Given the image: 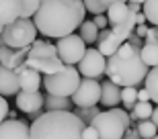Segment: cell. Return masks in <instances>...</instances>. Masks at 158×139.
Segmentation results:
<instances>
[{
	"instance_id": "cell-21",
	"label": "cell",
	"mask_w": 158,
	"mask_h": 139,
	"mask_svg": "<svg viewBox=\"0 0 158 139\" xmlns=\"http://www.w3.org/2000/svg\"><path fill=\"white\" fill-rule=\"evenodd\" d=\"M99 33H101V29L97 27L94 21H84V23L80 25V37L86 41V45L97 43V41H99Z\"/></svg>"
},
{
	"instance_id": "cell-5",
	"label": "cell",
	"mask_w": 158,
	"mask_h": 139,
	"mask_svg": "<svg viewBox=\"0 0 158 139\" xmlns=\"http://www.w3.org/2000/svg\"><path fill=\"white\" fill-rule=\"evenodd\" d=\"M129 123H131V119L127 113L123 109L113 106L105 113H99L90 125L97 127L101 139H123L129 129Z\"/></svg>"
},
{
	"instance_id": "cell-29",
	"label": "cell",
	"mask_w": 158,
	"mask_h": 139,
	"mask_svg": "<svg viewBox=\"0 0 158 139\" xmlns=\"http://www.w3.org/2000/svg\"><path fill=\"white\" fill-rule=\"evenodd\" d=\"M21 4H23V17L31 18V17H35V12L39 10L41 0H21Z\"/></svg>"
},
{
	"instance_id": "cell-28",
	"label": "cell",
	"mask_w": 158,
	"mask_h": 139,
	"mask_svg": "<svg viewBox=\"0 0 158 139\" xmlns=\"http://www.w3.org/2000/svg\"><path fill=\"white\" fill-rule=\"evenodd\" d=\"M134 113L138 119H150L154 113V106H152V100L150 102H142V100H138V104L134 106Z\"/></svg>"
},
{
	"instance_id": "cell-1",
	"label": "cell",
	"mask_w": 158,
	"mask_h": 139,
	"mask_svg": "<svg viewBox=\"0 0 158 139\" xmlns=\"http://www.w3.org/2000/svg\"><path fill=\"white\" fill-rule=\"evenodd\" d=\"M84 0H41L33 21L41 35L62 39L80 29L84 23Z\"/></svg>"
},
{
	"instance_id": "cell-18",
	"label": "cell",
	"mask_w": 158,
	"mask_h": 139,
	"mask_svg": "<svg viewBox=\"0 0 158 139\" xmlns=\"http://www.w3.org/2000/svg\"><path fill=\"white\" fill-rule=\"evenodd\" d=\"M121 90H123V86L115 84L113 80L103 82V94H101V104H103V106H109V109L117 106V104L121 102Z\"/></svg>"
},
{
	"instance_id": "cell-4",
	"label": "cell",
	"mask_w": 158,
	"mask_h": 139,
	"mask_svg": "<svg viewBox=\"0 0 158 139\" xmlns=\"http://www.w3.org/2000/svg\"><path fill=\"white\" fill-rule=\"evenodd\" d=\"M25 64L29 68H35L41 74H56L64 68V59L60 58L58 53V45H52L49 41H39L35 39V43L31 45L29 55H27V62Z\"/></svg>"
},
{
	"instance_id": "cell-26",
	"label": "cell",
	"mask_w": 158,
	"mask_h": 139,
	"mask_svg": "<svg viewBox=\"0 0 158 139\" xmlns=\"http://www.w3.org/2000/svg\"><path fill=\"white\" fill-rule=\"evenodd\" d=\"M142 10L148 17V23H152L158 27V0H146L142 4Z\"/></svg>"
},
{
	"instance_id": "cell-13",
	"label": "cell",
	"mask_w": 158,
	"mask_h": 139,
	"mask_svg": "<svg viewBox=\"0 0 158 139\" xmlns=\"http://www.w3.org/2000/svg\"><path fill=\"white\" fill-rule=\"evenodd\" d=\"M0 139H31V127L21 119H6L0 123Z\"/></svg>"
},
{
	"instance_id": "cell-40",
	"label": "cell",
	"mask_w": 158,
	"mask_h": 139,
	"mask_svg": "<svg viewBox=\"0 0 158 139\" xmlns=\"http://www.w3.org/2000/svg\"><path fill=\"white\" fill-rule=\"evenodd\" d=\"M117 2H129V0H103V4H105L107 8H109L111 4H117Z\"/></svg>"
},
{
	"instance_id": "cell-23",
	"label": "cell",
	"mask_w": 158,
	"mask_h": 139,
	"mask_svg": "<svg viewBox=\"0 0 158 139\" xmlns=\"http://www.w3.org/2000/svg\"><path fill=\"white\" fill-rule=\"evenodd\" d=\"M144 84H146V88L150 90V94H152V102L158 104V66L150 68V72H148Z\"/></svg>"
},
{
	"instance_id": "cell-12",
	"label": "cell",
	"mask_w": 158,
	"mask_h": 139,
	"mask_svg": "<svg viewBox=\"0 0 158 139\" xmlns=\"http://www.w3.org/2000/svg\"><path fill=\"white\" fill-rule=\"evenodd\" d=\"M43 106H45V98H43V94H41L39 90H35V92L21 90V92L17 94V109L27 113V115H31L33 119L41 117L39 110L43 109Z\"/></svg>"
},
{
	"instance_id": "cell-9",
	"label": "cell",
	"mask_w": 158,
	"mask_h": 139,
	"mask_svg": "<svg viewBox=\"0 0 158 139\" xmlns=\"http://www.w3.org/2000/svg\"><path fill=\"white\" fill-rule=\"evenodd\" d=\"M56 45H58V53L60 58L64 59V64H70V66L78 64L86 53V41L82 39L80 35H74V33L62 37Z\"/></svg>"
},
{
	"instance_id": "cell-3",
	"label": "cell",
	"mask_w": 158,
	"mask_h": 139,
	"mask_svg": "<svg viewBox=\"0 0 158 139\" xmlns=\"http://www.w3.org/2000/svg\"><path fill=\"white\" fill-rule=\"evenodd\" d=\"M86 123L72 110H47L31 125V139H84Z\"/></svg>"
},
{
	"instance_id": "cell-41",
	"label": "cell",
	"mask_w": 158,
	"mask_h": 139,
	"mask_svg": "<svg viewBox=\"0 0 158 139\" xmlns=\"http://www.w3.org/2000/svg\"><path fill=\"white\" fill-rule=\"evenodd\" d=\"M129 8L134 12H142V4H138V2H129Z\"/></svg>"
},
{
	"instance_id": "cell-34",
	"label": "cell",
	"mask_w": 158,
	"mask_h": 139,
	"mask_svg": "<svg viewBox=\"0 0 158 139\" xmlns=\"http://www.w3.org/2000/svg\"><path fill=\"white\" fill-rule=\"evenodd\" d=\"M8 102H6V96L0 98V121H6V117H8Z\"/></svg>"
},
{
	"instance_id": "cell-22",
	"label": "cell",
	"mask_w": 158,
	"mask_h": 139,
	"mask_svg": "<svg viewBox=\"0 0 158 139\" xmlns=\"http://www.w3.org/2000/svg\"><path fill=\"white\" fill-rule=\"evenodd\" d=\"M138 131H140L142 139H152L158 135V125L152 119H140L138 121Z\"/></svg>"
},
{
	"instance_id": "cell-30",
	"label": "cell",
	"mask_w": 158,
	"mask_h": 139,
	"mask_svg": "<svg viewBox=\"0 0 158 139\" xmlns=\"http://www.w3.org/2000/svg\"><path fill=\"white\" fill-rule=\"evenodd\" d=\"M84 6L93 14H105L107 12V6L103 4V0H84Z\"/></svg>"
},
{
	"instance_id": "cell-10",
	"label": "cell",
	"mask_w": 158,
	"mask_h": 139,
	"mask_svg": "<svg viewBox=\"0 0 158 139\" xmlns=\"http://www.w3.org/2000/svg\"><path fill=\"white\" fill-rule=\"evenodd\" d=\"M101 94H103V84H99L97 78H82L78 90L72 94V100L76 106H94L101 102Z\"/></svg>"
},
{
	"instance_id": "cell-15",
	"label": "cell",
	"mask_w": 158,
	"mask_h": 139,
	"mask_svg": "<svg viewBox=\"0 0 158 139\" xmlns=\"http://www.w3.org/2000/svg\"><path fill=\"white\" fill-rule=\"evenodd\" d=\"M0 92L2 96H17L21 92V76L17 70L0 66Z\"/></svg>"
},
{
	"instance_id": "cell-8",
	"label": "cell",
	"mask_w": 158,
	"mask_h": 139,
	"mask_svg": "<svg viewBox=\"0 0 158 139\" xmlns=\"http://www.w3.org/2000/svg\"><path fill=\"white\" fill-rule=\"evenodd\" d=\"M135 14L138 12L131 10L127 2H117L107 8V17H109V25H111L113 33L121 37L123 41H127L129 35L135 33V27H138Z\"/></svg>"
},
{
	"instance_id": "cell-24",
	"label": "cell",
	"mask_w": 158,
	"mask_h": 139,
	"mask_svg": "<svg viewBox=\"0 0 158 139\" xmlns=\"http://www.w3.org/2000/svg\"><path fill=\"white\" fill-rule=\"evenodd\" d=\"M121 104L127 110H134L138 104V86H123L121 90Z\"/></svg>"
},
{
	"instance_id": "cell-27",
	"label": "cell",
	"mask_w": 158,
	"mask_h": 139,
	"mask_svg": "<svg viewBox=\"0 0 158 139\" xmlns=\"http://www.w3.org/2000/svg\"><path fill=\"white\" fill-rule=\"evenodd\" d=\"M74 113H76L82 121L86 123V125H90V123H93V119L99 115L101 110H99V106L94 104V106H76V109H74Z\"/></svg>"
},
{
	"instance_id": "cell-32",
	"label": "cell",
	"mask_w": 158,
	"mask_h": 139,
	"mask_svg": "<svg viewBox=\"0 0 158 139\" xmlns=\"http://www.w3.org/2000/svg\"><path fill=\"white\" fill-rule=\"evenodd\" d=\"M127 43H131V45H134V47H138V49H142L146 41H144V37H140L138 33H131V35H129V39H127Z\"/></svg>"
},
{
	"instance_id": "cell-25",
	"label": "cell",
	"mask_w": 158,
	"mask_h": 139,
	"mask_svg": "<svg viewBox=\"0 0 158 139\" xmlns=\"http://www.w3.org/2000/svg\"><path fill=\"white\" fill-rule=\"evenodd\" d=\"M142 58L150 68L158 66V43H144L142 47Z\"/></svg>"
},
{
	"instance_id": "cell-2",
	"label": "cell",
	"mask_w": 158,
	"mask_h": 139,
	"mask_svg": "<svg viewBox=\"0 0 158 139\" xmlns=\"http://www.w3.org/2000/svg\"><path fill=\"white\" fill-rule=\"evenodd\" d=\"M150 66L142 58V49L134 47L131 43H123L119 51L107 58V78L119 86H140L146 80Z\"/></svg>"
},
{
	"instance_id": "cell-6",
	"label": "cell",
	"mask_w": 158,
	"mask_h": 139,
	"mask_svg": "<svg viewBox=\"0 0 158 139\" xmlns=\"http://www.w3.org/2000/svg\"><path fill=\"white\" fill-rule=\"evenodd\" d=\"M37 33H39V29H37L35 21H31L27 17H21V18H17V21H12V23L2 27L0 43L17 47V49H27V47H31L35 43Z\"/></svg>"
},
{
	"instance_id": "cell-20",
	"label": "cell",
	"mask_w": 158,
	"mask_h": 139,
	"mask_svg": "<svg viewBox=\"0 0 158 139\" xmlns=\"http://www.w3.org/2000/svg\"><path fill=\"white\" fill-rule=\"evenodd\" d=\"M76 106L70 96H56V94H47L45 96V109L47 110H72Z\"/></svg>"
},
{
	"instance_id": "cell-37",
	"label": "cell",
	"mask_w": 158,
	"mask_h": 139,
	"mask_svg": "<svg viewBox=\"0 0 158 139\" xmlns=\"http://www.w3.org/2000/svg\"><path fill=\"white\" fill-rule=\"evenodd\" d=\"M148 29H150L148 25H138V27H135V33L140 35V37H146V35H148Z\"/></svg>"
},
{
	"instance_id": "cell-35",
	"label": "cell",
	"mask_w": 158,
	"mask_h": 139,
	"mask_svg": "<svg viewBox=\"0 0 158 139\" xmlns=\"http://www.w3.org/2000/svg\"><path fill=\"white\" fill-rule=\"evenodd\" d=\"M94 23L99 29H107V25H109V17L107 14H94Z\"/></svg>"
},
{
	"instance_id": "cell-19",
	"label": "cell",
	"mask_w": 158,
	"mask_h": 139,
	"mask_svg": "<svg viewBox=\"0 0 158 139\" xmlns=\"http://www.w3.org/2000/svg\"><path fill=\"white\" fill-rule=\"evenodd\" d=\"M125 41L121 39V37H117V35L113 33V29H111V35L107 37V39H103V41H99V51L105 55V58H111V55H115V53L119 51V47L123 45Z\"/></svg>"
},
{
	"instance_id": "cell-16",
	"label": "cell",
	"mask_w": 158,
	"mask_h": 139,
	"mask_svg": "<svg viewBox=\"0 0 158 139\" xmlns=\"http://www.w3.org/2000/svg\"><path fill=\"white\" fill-rule=\"evenodd\" d=\"M17 72H19V76H21V90H31V92H35V90H39L41 84H43L41 72H37L35 68H29L27 64L21 66Z\"/></svg>"
},
{
	"instance_id": "cell-43",
	"label": "cell",
	"mask_w": 158,
	"mask_h": 139,
	"mask_svg": "<svg viewBox=\"0 0 158 139\" xmlns=\"http://www.w3.org/2000/svg\"><path fill=\"white\" fill-rule=\"evenodd\" d=\"M129 2H138V4H144L146 0H129Z\"/></svg>"
},
{
	"instance_id": "cell-38",
	"label": "cell",
	"mask_w": 158,
	"mask_h": 139,
	"mask_svg": "<svg viewBox=\"0 0 158 139\" xmlns=\"http://www.w3.org/2000/svg\"><path fill=\"white\" fill-rule=\"evenodd\" d=\"M135 21H138V25H146L148 17H146V14H144V10H142V12H138V14H135Z\"/></svg>"
},
{
	"instance_id": "cell-33",
	"label": "cell",
	"mask_w": 158,
	"mask_h": 139,
	"mask_svg": "<svg viewBox=\"0 0 158 139\" xmlns=\"http://www.w3.org/2000/svg\"><path fill=\"white\" fill-rule=\"evenodd\" d=\"M84 139H101L94 125H86V127H84Z\"/></svg>"
},
{
	"instance_id": "cell-39",
	"label": "cell",
	"mask_w": 158,
	"mask_h": 139,
	"mask_svg": "<svg viewBox=\"0 0 158 139\" xmlns=\"http://www.w3.org/2000/svg\"><path fill=\"white\" fill-rule=\"evenodd\" d=\"M111 35V29H101V33H99V41H103V39H107Z\"/></svg>"
},
{
	"instance_id": "cell-31",
	"label": "cell",
	"mask_w": 158,
	"mask_h": 139,
	"mask_svg": "<svg viewBox=\"0 0 158 139\" xmlns=\"http://www.w3.org/2000/svg\"><path fill=\"white\" fill-rule=\"evenodd\" d=\"M144 41H146V43H158V27L156 25L148 29V35L144 37Z\"/></svg>"
},
{
	"instance_id": "cell-17",
	"label": "cell",
	"mask_w": 158,
	"mask_h": 139,
	"mask_svg": "<svg viewBox=\"0 0 158 139\" xmlns=\"http://www.w3.org/2000/svg\"><path fill=\"white\" fill-rule=\"evenodd\" d=\"M23 17V4L21 0H0V25L12 23Z\"/></svg>"
},
{
	"instance_id": "cell-42",
	"label": "cell",
	"mask_w": 158,
	"mask_h": 139,
	"mask_svg": "<svg viewBox=\"0 0 158 139\" xmlns=\"http://www.w3.org/2000/svg\"><path fill=\"white\" fill-rule=\"evenodd\" d=\"M150 119H152V121L158 125V106H154V113H152V117H150Z\"/></svg>"
},
{
	"instance_id": "cell-44",
	"label": "cell",
	"mask_w": 158,
	"mask_h": 139,
	"mask_svg": "<svg viewBox=\"0 0 158 139\" xmlns=\"http://www.w3.org/2000/svg\"><path fill=\"white\" fill-rule=\"evenodd\" d=\"M123 139H140V137H129V135H125V137H123Z\"/></svg>"
},
{
	"instance_id": "cell-36",
	"label": "cell",
	"mask_w": 158,
	"mask_h": 139,
	"mask_svg": "<svg viewBox=\"0 0 158 139\" xmlns=\"http://www.w3.org/2000/svg\"><path fill=\"white\" fill-rule=\"evenodd\" d=\"M138 100H142V102H150V100H152V94H150V90H148V88H144V90H138Z\"/></svg>"
},
{
	"instance_id": "cell-45",
	"label": "cell",
	"mask_w": 158,
	"mask_h": 139,
	"mask_svg": "<svg viewBox=\"0 0 158 139\" xmlns=\"http://www.w3.org/2000/svg\"><path fill=\"white\" fill-rule=\"evenodd\" d=\"M152 139H158V135H156V137H152Z\"/></svg>"
},
{
	"instance_id": "cell-7",
	"label": "cell",
	"mask_w": 158,
	"mask_h": 139,
	"mask_svg": "<svg viewBox=\"0 0 158 139\" xmlns=\"http://www.w3.org/2000/svg\"><path fill=\"white\" fill-rule=\"evenodd\" d=\"M80 70H76L74 66L66 64L64 68L56 72V74H47L43 78V86H45L47 94H56V96H70L78 90L80 86Z\"/></svg>"
},
{
	"instance_id": "cell-11",
	"label": "cell",
	"mask_w": 158,
	"mask_h": 139,
	"mask_svg": "<svg viewBox=\"0 0 158 139\" xmlns=\"http://www.w3.org/2000/svg\"><path fill=\"white\" fill-rule=\"evenodd\" d=\"M78 70H80L82 78H97L99 80L107 72V58L99 49L90 47V49H86L84 58L78 62Z\"/></svg>"
},
{
	"instance_id": "cell-14",
	"label": "cell",
	"mask_w": 158,
	"mask_h": 139,
	"mask_svg": "<svg viewBox=\"0 0 158 139\" xmlns=\"http://www.w3.org/2000/svg\"><path fill=\"white\" fill-rule=\"evenodd\" d=\"M29 49L31 47H27V49H17V47H10V45L0 43V66L19 70L21 66H25V62H27Z\"/></svg>"
}]
</instances>
